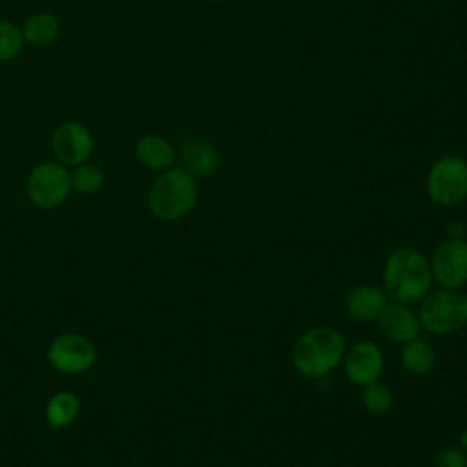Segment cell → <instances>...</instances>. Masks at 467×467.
I'll list each match as a JSON object with an SVG mask.
<instances>
[{"mask_svg":"<svg viewBox=\"0 0 467 467\" xmlns=\"http://www.w3.org/2000/svg\"><path fill=\"white\" fill-rule=\"evenodd\" d=\"M463 234H465V228H463V223H462V221L451 223L449 237H452V239H463Z\"/></svg>","mask_w":467,"mask_h":467,"instance_id":"7402d4cb","label":"cell"},{"mask_svg":"<svg viewBox=\"0 0 467 467\" xmlns=\"http://www.w3.org/2000/svg\"><path fill=\"white\" fill-rule=\"evenodd\" d=\"M24 44L22 29L9 20H0V62L15 60L22 53Z\"/></svg>","mask_w":467,"mask_h":467,"instance_id":"ffe728a7","label":"cell"},{"mask_svg":"<svg viewBox=\"0 0 467 467\" xmlns=\"http://www.w3.org/2000/svg\"><path fill=\"white\" fill-rule=\"evenodd\" d=\"M361 401H363V407L370 414L381 416V414H387L392 407V392L387 385H383L379 381H372L363 387Z\"/></svg>","mask_w":467,"mask_h":467,"instance_id":"d6986e66","label":"cell"},{"mask_svg":"<svg viewBox=\"0 0 467 467\" xmlns=\"http://www.w3.org/2000/svg\"><path fill=\"white\" fill-rule=\"evenodd\" d=\"M434 348L421 337H414L401 347V365L414 376H425L434 367Z\"/></svg>","mask_w":467,"mask_h":467,"instance_id":"2e32d148","label":"cell"},{"mask_svg":"<svg viewBox=\"0 0 467 467\" xmlns=\"http://www.w3.org/2000/svg\"><path fill=\"white\" fill-rule=\"evenodd\" d=\"M71 190V171L58 161H44L36 164L26 181L29 201L44 210L62 204Z\"/></svg>","mask_w":467,"mask_h":467,"instance_id":"8992f818","label":"cell"},{"mask_svg":"<svg viewBox=\"0 0 467 467\" xmlns=\"http://www.w3.org/2000/svg\"><path fill=\"white\" fill-rule=\"evenodd\" d=\"M343 368L350 383L365 387L379 379L383 372V352L376 343L361 339L345 350Z\"/></svg>","mask_w":467,"mask_h":467,"instance_id":"30bf717a","label":"cell"},{"mask_svg":"<svg viewBox=\"0 0 467 467\" xmlns=\"http://www.w3.org/2000/svg\"><path fill=\"white\" fill-rule=\"evenodd\" d=\"M135 157L142 166L164 171L173 166L177 153L170 140L157 133H148L135 142Z\"/></svg>","mask_w":467,"mask_h":467,"instance_id":"5bb4252c","label":"cell"},{"mask_svg":"<svg viewBox=\"0 0 467 467\" xmlns=\"http://www.w3.org/2000/svg\"><path fill=\"white\" fill-rule=\"evenodd\" d=\"M432 279L441 288H463L467 285V241L447 237L431 257Z\"/></svg>","mask_w":467,"mask_h":467,"instance_id":"52a82bcc","label":"cell"},{"mask_svg":"<svg viewBox=\"0 0 467 467\" xmlns=\"http://www.w3.org/2000/svg\"><path fill=\"white\" fill-rule=\"evenodd\" d=\"M434 467H467V456L462 447L449 445L438 452Z\"/></svg>","mask_w":467,"mask_h":467,"instance_id":"44dd1931","label":"cell"},{"mask_svg":"<svg viewBox=\"0 0 467 467\" xmlns=\"http://www.w3.org/2000/svg\"><path fill=\"white\" fill-rule=\"evenodd\" d=\"M427 193L438 206H456L467 197V161L458 155L440 157L427 173Z\"/></svg>","mask_w":467,"mask_h":467,"instance_id":"5b68a950","label":"cell"},{"mask_svg":"<svg viewBox=\"0 0 467 467\" xmlns=\"http://www.w3.org/2000/svg\"><path fill=\"white\" fill-rule=\"evenodd\" d=\"M47 359L58 372L80 374L93 367L97 350L89 339L78 334H62L47 348Z\"/></svg>","mask_w":467,"mask_h":467,"instance_id":"9c48e42d","label":"cell"},{"mask_svg":"<svg viewBox=\"0 0 467 467\" xmlns=\"http://www.w3.org/2000/svg\"><path fill=\"white\" fill-rule=\"evenodd\" d=\"M208 2H221V0H208Z\"/></svg>","mask_w":467,"mask_h":467,"instance_id":"cb8c5ba5","label":"cell"},{"mask_svg":"<svg viewBox=\"0 0 467 467\" xmlns=\"http://www.w3.org/2000/svg\"><path fill=\"white\" fill-rule=\"evenodd\" d=\"M104 184V173L99 166L88 161L75 166L71 171V188L78 193H95Z\"/></svg>","mask_w":467,"mask_h":467,"instance_id":"ac0fdd59","label":"cell"},{"mask_svg":"<svg viewBox=\"0 0 467 467\" xmlns=\"http://www.w3.org/2000/svg\"><path fill=\"white\" fill-rule=\"evenodd\" d=\"M420 325L434 336L452 334L467 325V294L462 288H440L420 301Z\"/></svg>","mask_w":467,"mask_h":467,"instance_id":"277c9868","label":"cell"},{"mask_svg":"<svg viewBox=\"0 0 467 467\" xmlns=\"http://www.w3.org/2000/svg\"><path fill=\"white\" fill-rule=\"evenodd\" d=\"M387 305V294L376 285H358L354 286L345 301L347 312L356 321H372Z\"/></svg>","mask_w":467,"mask_h":467,"instance_id":"4fadbf2b","label":"cell"},{"mask_svg":"<svg viewBox=\"0 0 467 467\" xmlns=\"http://www.w3.org/2000/svg\"><path fill=\"white\" fill-rule=\"evenodd\" d=\"M24 42L33 47H47L60 36V22L53 13L36 11L22 24Z\"/></svg>","mask_w":467,"mask_h":467,"instance_id":"9a60e30c","label":"cell"},{"mask_svg":"<svg viewBox=\"0 0 467 467\" xmlns=\"http://www.w3.org/2000/svg\"><path fill=\"white\" fill-rule=\"evenodd\" d=\"M432 281L431 263L416 248H396L383 265L381 288L392 301L405 305L420 303L431 292Z\"/></svg>","mask_w":467,"mask_h":467,"instance_id":"6da1fadb","label":"cell"},{"mask_svg":"<svg viewBox=\"0 0 467 467\" xmlns=\"http://www.w3.org/2000/svg\"><path fill=\"white\" fill-rule=\"evenodd\" d=\"M460 443H462V449H463V452L467 456V429L460 434Z\"/></svg>","mask_w":467,"mask_h":467,"instance_id":"603a6c76","label":"cell"},{"mask_svg":"<svg viewBox=\"0 0 467 467\" xmlns=\"http://www.w3.org/2000/svg\"><path fill=\"white\" fill-rule=\"evenodd\" d=\"M179 157H181L182 168L193 177L212 175L219 166L217 148L202 137H193L184 140L181 146Z\"/></svg>","mask_w":467,"mask_h":467,"instance_id":"7c38bea8","label":"cell"},{"mask_svg":"<svg viewBox=\"0 0 467 467\" xmlns=\"http://www.w3.org/2000/svg\"><path fill=\"white\" fill-rule=\"evenodd\" d=\"M197 182L184 168L164 170L148 192L150 212L161 221H177L188 215L197 202Z\"/></svg>","mask_w":467,"mask_h":467,"instance_id":"3957f363","label":"cell"},{"mask_svg":"<svg viewBox=\"0 0 467 467\" xmlns=\"http://www.w3.org/2000/svg\"><path fill=\"white\" fill-rule=\"evenodd\" d=\"M376 321L379 332L394 343H407L418 337L421 330L418 314L409 305L398 301H387L383 310L378 314Z\"/></svg>","mask_w":467,"mask_h":467,"instance_id":"8fae6325","label":"cell"},{"mask_svg":"<svg viewBox=\"0 0 467 467\" xmlns=\"http://www.w3.org/2000/svg\"><path fill=\"white\" fill-rule=\"evenodd\" d=\"M343 334L334 327H316L297 337L292 348L294 368L310 379L325 378L345 356Z\"/></svg>","mask_w":467,"mask_h":467,"instance_id":"7a4b0ae2","label":"cell"},{"mask_svg":"<svg viewBox=\"0 0 467 467\" xmlns=\"http://www.w3.org/2000/svg\"><path fill=\"white\" fill-rule=\"evenodd\" d=\"M51 151L64 166H78L93 153V135L80 120H64L51 133Z\"/></svg>","mask_w":467,"mask_h":467,"instance_id":"ba28073f","label":"cell"},{"mask_svg":"<svg viewBox=\"0 0 467 467\" xmlns=\"http://www.w3.org/2000/svg\"><path fill=\"white\" fill-rule=\"evenodd\" d=\"M78 409H80L78 398L73 392L62 390L49 398L46 405V420L51 427L60 429L69 425L77 418Z\"/></svg>","mask_w":467,"mask_h":467,"instance_id":"e0dca14e","label":"cell"}]
</instances>
